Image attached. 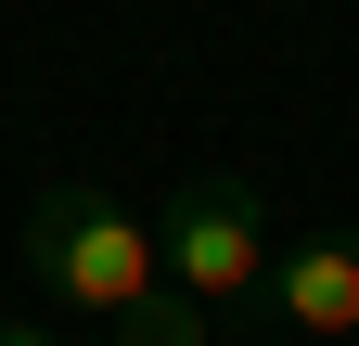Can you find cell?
Instances as JSON below:
<instances>
[{
    "label": "cell",
    "instance_id": "cell-4",
    "mask_svg": "<svg viewBox=\"0 0 359 346\" xmlns=\"http://www.w3.org/2000/svg\"><path fill=\"white\" fill-rule=\"evenodd\" d=\"M116 346H205V308H180V295L154 282L142 308H116Z\"/></svg>",
    "mask_w": 359,
    "mask_h": 346
},
{
    "label": "cell",
    "instance_id": "cell-2",
    "mask_svg": "<svg viewBox=\"0 0 359 346\" xmlns=\"http://www.w3.org/2000/svg\"><path fill=\"white\" fill-rule=\"evenodd\" d=\"M154 256H167V282L193 295V308H244V295H269V193L231 180V167H205V180H180L167 193V219H154Z\"/></svg>",
    "mask_w": 359,
    "mask_h": 346
},
{
    "label": "cell",
    "instance_id": "cell-3",
    "mask_svg": "<svg viewBox=\"0 0 359 346\" xmlns=\"http://www.w3.org/2000/svg\"><path fill=\"white\" fill-rule=\"evenodd\" d=\"M269 295H283L295 333H359V244H346V231L283 244V256H269Z\"/></svg>",
    "mask_w": 359,
    "mask_h": 346
},
{
    "label": "cell",
    "instance_id": "cell-1",
    "mask_svg": "<svg viewBox=\"0 0 359 346\" xmlns=\"http://www.w3.org/2000/svg\"><path fill=\"white\" fill-rule=\"evenodd\" d=\"M26 270L39 295H65V308H142V295L167 282V256H154V219H128L116 193H90V180H52L26 205Z\"/></svg>",
    "mask_w": 359,
    "mask_h": 346
},
{
    "label": "cell",
    "instance_id": "cell-6",
    "mask_svg": "<svg viewBox=\"0 0 359 346\" xmlns=\"http://www.w3.org/2000/svg\"><path fill=\"white\" fill-rule=\"evenodd\" d=\"M346 346H359V333H346Z\"/></svg>",
    "mask_w": 359,
    "mask_h": 346
},
{
    "label": "cell",
    "instance_id": "cell-5",
    "mask_svg": "<svg viewBox=\"0 0 359 346\" xmlns=\"http://www.w3.org/2000/svg\"><path fill=\"white\" fill-rule=\"evenodd\" d=\"M0 346H65V333L52 321H0Z\"/></svg>",
    "mask_w": 359,
    "mask_h": 346
}]
</instances>
